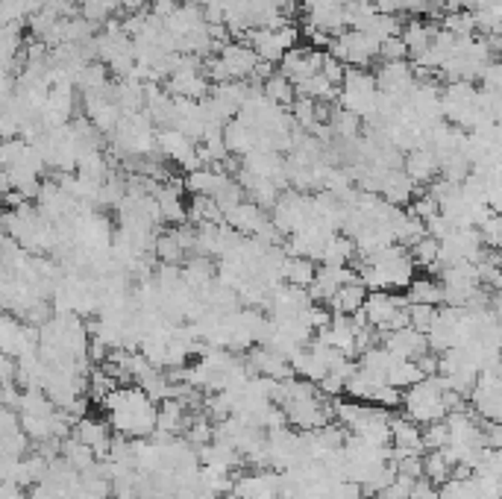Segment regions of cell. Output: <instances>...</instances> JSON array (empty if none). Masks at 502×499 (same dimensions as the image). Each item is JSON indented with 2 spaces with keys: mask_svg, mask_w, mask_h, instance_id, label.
Listing matches in <instances>:
<instances>
[{
  "mask_svg": "<svg viewBox=\"0 0 502 499\" xmlns=\"http://www.w3.org/2000/svg\"><path fill=\"white\" fill-rule=\"evenodd\" d=\"M100 408L109 415L106 424H109L115 435L135 440V438H150L153 429H156V402L139 385L115 388L109 397L100 400Z\"/></svg>",
  "mask_w": 502,
  "mask_h": 499,
  "instance_id": "6da1fadb",
  "label": "cell"
},
{
  "mask_svg": "<svg viewBox=\"0 0 502 499\" xmlns=\"http://www.w3.org/2000/svg\"><path fill=\"white\" fill-rule=\"evenodd\" d=\"M443 391H447V385H443V379L438 376V373L423 376L418 385L405 388L402 402H400V406L405 408V417L418 426H429V424H435V420H443L447 417Z\"/></svg>",
  "mask_w": 502,
  "mask_h": 499,
  "instance_id": "7a4b0ae2",
  "label": "cell"
},
{
  "mask_svg": "<svg viewBox=\"0 0 502 499\" xmlns=\"http://www.w3.org/2000/svg\"><path fill=\"white\" fill-rule=\"evenodd\" d=\"M376 98H379V89H376V80L368 68H347L344 80L338 85V107L353 112L355 118H371Z\"/></svg>",
  "mask_w": 502,
  "mask_h": 499,
  "instance_id": "3957f363",
  "label": "cell"
},
{
  "mask_svg": "<svg viewBox=\"0 0 502 499\" xmlns=\"http://www.w3.org/2000/svg\"><path fill=\"white\" fill-rule=\"evenodd\" d=\"M362 318L376 332H391L400 326H409V300L394 291H368L362 305Z\"/></svg>",
  "mask_w": 502,
  "mask_h": 499,
  "instance_id": "277c9868",
  "label": "cell"
},
{
  "mask_svg": "<svg viewBox=\"0 0 502 499\" xmlns=\"http://www.w3.org/2000/svg\"><path fill=\"white\" fill-rule=\"evenodd\" d=\"M330 56H335L344 68H368L373 59H379V42L362 30H344L332 38Z\"/></svg>",
  "mask_w": 502,
  "mask_h": 499,
  "instance_id": "5b68a950",
  "label": "cell"
},
{
  "mask_svg": "<svg viewBox=\"0 0 502 499\" xmlns=\"http://www.w3.org/2000/svg\"><path fill=\"white\" fill-rule=\"evenodd\" d=\"M297 42H300V30H297L291 21L276 27V30H250L247 33V44L253 47L259 62H267V65H276L285 56V51H291Z\"/></svg>",
  "mask_w": 502,
  "mask_h": 499,
  "instance_id": "8992f818",
  "label": "cell"
},
{
  "mask_svg": "<svg viewBox=\"0 0 502 499\" xmlns=\"http://www.w3.org/2000/svg\"><path fill=\"white\" fill-rule=\"evenodd\" d=\"M38 350V329L15 314H0V352L9 359L30 356Z\"/></svg>",
  "mask_w": 502,
  "mask_h": 499,
  "instance_id": "52a82bcc",
  "label": "cell"
},
{
  "mask_svg": "<svg viewBox=\"0 0 502 499\" xmlns=\"http://www.w3.org/2000/svg\"><path fill=\"white\" fill-rule=\"evenodd\" d=\"M373 80H376L379 94L397 100L400 107L409 100V94L414 91V85H418V76H414L411 62H382L379 68H376Z\"/></svg>",
  "mask_w": 502,
  "mask_h": 499,
  "instance_id": "ba28073f",
  "label": "cell"
},
{
  "mask_svg": "<svg viewBox=\"0 0 502 499\" xmlns=\"http://www.w3.org/2000/svg\"><path fill=\"white\" fill-rule=\"evenodd\" d=\"M218 62H220V68H224L227 80L250 83V76H253L256 65H259V56L253 53V47L244 42H227L218 51Z\"/></svg>",
  "mask_w": 502,
  "mask_h": 499,
  "instance_id": "9c48e42d",
  "label": "cell"
},
{
  "mask_svg": "<svg viewBox=\"0 0 502 499\" xmlns=\"http://www.w3.org/2000/svg\"><path fill=\"white\" fill-rule=\"evenodd\" d=\"M379 341H385L382 347L388 350L394 359L418 361L423 352H429V347H426V335L418 332V329H411V326H400V329L382 332Z\"/></svg>",
  "mask_w": 502,
  "mask_h": 499,
  "instance_id": "30bf717a",
  "label": "cell"
},
{
  "mask_svg": "<svg viewBox=\"0 0 502 499\" xmlns=\"http://www.w3.org/2000/svg\"><path fill=\"white\" fill-rule=\"evenodd\" d=\"M112 435L115 432L109 429V424H103V420H94V417H80L71 429V438H76L80 444H85L92 449L94 455H98V462H103L106 453H109L112 447Z\"/></svg>",
  "mask_w": 502,
  "mask_h": 499,
  "instance_id": "8fae6325",
  "label": "cell"
},
{
  "mask_svg": "<svg viewBox=\"0 0 502 499\" xmlns=\"http://www.w3.org/2000/svg\"><path fill=\"white\" fill-rule=\"evenodd\" d=\"M402 170L414 186H432L438 179V156L429 147H414L402 153Z\"/></svg>",
  "mask_w": 502,
  "mask_h": 499,
  "instance_id": "7c38bea8",
  "label": "cell"
},
{
  "mask_svg": "<svg viewBox=\"0 0 502 499\" xmlns=\"http://www.w3.org/2000/svg\"><path fill=\"white\" fill-rule=\"evenodd\" d=\"M220 136H224V144H227V153L229 156H247V153L259 150V132L250 127L247 121L241 118H233L224 123V130H220Z\"/></svg>",
  "mask_w": 502,
  "mask_h": 499,
  "instance_id": "4fadbf2b",
  "label": "cell"
},
{
  "mask_svg": "<svg viewBox=\"0 0 502 499\" xmlns=\"http://www.w3.org/2000/svg\"><path fill=\"white\" fill-rule=\"evenodd\" d=\"M364 297H368V288H364L359 280L344 282V285L335 291L332 300L326 303V309H330L332 314H347V318H353V314H359V312H362Z\"/></svg>",
  "mask_w": 502,
  "mask_h": 499,
  "instance_id": "5bb4252c",
  "label": "cell"
},
{
  "mask_svg": "<svg viewBox=\"0 0 502 499\" xmlns=\"http://www.w3.org/2000/svg\"><path fill=\"white\" fill-rule=\"evenodd\" d=\"M435 30H438V24L426 21V18H411V21H405L402 30H400V38H402V44H405V51H409V56H418L423 47H429Z\"/></svg>",
  "mask_w": 502,
  "mask_h": 499,
  "instance_id": "9a60e30c",
  "label": "cell"
},
{
  "mask_svg": "<svg viewBox=\"0 0 502 499\" xmlns=\"http://www.w3.org/2000/svg\"><path fill=\"white\" fill-rule=\"evenodd\" d=\"M353 258H355V244L353 238L344 233L330 235V242L321 250V265H330V267H347Z\"/></svg>",
  "mask_w": 502,
  "mask_h": 499,
  "instance_id": "2e32d148",
  "label": "cell"
},
{
  "mask_svg": "<svg viewBox=\"0 0 502 499\" xmlns=\"http://www.w3.org/2000/svg\"><path fill=\"white\" fill-rule=\"evenodd\" d=\"M315 262L312 258H303V256H288L283 258V267H279V276H283V282L288 285H297V288H308L315 280Z\"/></svg>",
  "mask_w": 502,
  "mask_h": 499,
  "instance_id": "e0dca14e",
  "label": "cell"
},
{
  "mask_svg": "<svg viewBox=\"0 0 502 499\" xmlns=\"http://www.w3.org/2000/svg\"><path fill=\"white\" fill-rule=\"evenodd\" d=\"M405 300L409 303H418V305H438L443 303L441 300V285L438 280H432V276H420V280H411L409 288H405Z\"/></svg>",
  "mask_w": 502,
  "mask_h": 499,
  "instance_id": "ac0fdd59",
  "label": "cell"
},
{
  "mask_svg": "<svg viewBox=\"0 0 502 499\" xmlns=\"http://www.w3.org/2000/svg\"><path fill=\"white\" fill-rule=\"evenodd\" d=\"M186 209H188V218L195 220V226L224 224V212H220V206L211 197H191V203Z\"/></svg>",
  "mask_w": 502,
  "mask_h": 499,
  "instance_id": "d6986e66",
  "label": "cell"
},
{
  "mask_svg": "<svg viewBox=\"0 0 502 499\" xmlns=\"http://www.w3.org/2000/svg\"><path fill=\"white\" fill-rule=\"evenodd\" d=\"M420 379H423V370L418 368V364L409 361V359H394L388 376H385V385H394L397 391H405V388L418 385Z\"/></svg>",
  "mask_w": 502,
  "mask_h": 499,
  "instance_id": "ffe728a7",
  "label": "cell"
},
{
  "mask_svg": "<svg viewBox=\"0 0 502 499\" xmlns=\"http://www.w3.org/2000/svg\"><path fill=\"white\" fill-rule=\"evenodd\" d=\"M259 89H262V94H265L267 100L279 103V107H288V103L297 98V94H294V83L288 80L285 74H279V71H270V76H267L262 85H259Z\"/></svg>",
  "mask_w": 502,
  "mask_h": 499,
  "instance_id": "44dd1931",
  "label": "cell"
},
{
  "mask_svg": "<svg viewBox=\"0 0 502 499\" xmlns=\"http://www.w3.org/2000/svg\"><path fill=\"white\" fill-rule=\"evenodd\" d=\"M409 256H411L414 267L432 273V267H435V262H438V242L432 235H423L420 242H414L409 247Z\"/></svg>",
  "mask_w": 502,
  "mask_h": 499,
  "instance_id": "7402d4cb",
  "label": "cell"
},
{
  "mask_svg": "<svg viewBox=\"0 0 502 499\" xmlns=\"http://www.w3.org/2000/svg\"><path fill=\"white\" fill-rule=\"evenodd\" d=\"M420 462H423V476H426L432 485H443L452 476V464L441 453L420 455Z\"/></svg>",
  "mask_w": 502,
  "mask_h": 499,
  "instance_id": "603a6c76",
  "label": "cell"
},
{
  "mask_svg": "<svg viewBox=\"0 0 502 499\" xmlns=\"http://www.w3.org/2000/svg\"><path fill=\"white\" fill-rule=\"evenodd\" d=\"M435 314H438L435 305H418V303H409V326H411V329L423 332V335H426V332H429V326L435 323Z\"/></svg>",
  "mask_w": 502,
  "mask_h": 499,
  "instance_id": "cb8c5ba5",
  "label": "cell"
},
{
  "mask_svg": "<svg viewBox=\"0 0 502 499\" xmlns=\"http://www.w3.org/2000/svg\"><path fill=\"white\" fill-rule=\"evenodd\" d=\"M379 59L382 62H405V59H409V51H405L400 36L382 38V42H379Z\"/></svg>",
  "mask_w": 502,
  "mask_h": 499,
  "instance_id": "d4e9b609",
  "label": "cell"
},
{
  "mask_svg": "<svg viewBox=\"0 0 502 499\" xmlns=\"http://www.w3.org/2000/svg\"><path fill=\"white\" fill-rule=\"evenodd\" d=\"M400 402H402V391H397L394 385H379L373 391V397H371V406L385 408V411L400 408Z\"/></svg>",
  "mask_w": 502,
  "mask_h": 499,
  "instance_id": "484cf974",
  "label": "cell"
},
{
  "mask_svg": "<svg viewBox=\"0 0 502 499\" xmlns=\"http://www.w3.org/2000/svg\"><path fill=\"white\" fill-rule=\"evenodd\" d=\"M344 65L341 62H338L335 59V56H330V53H326L323 56V62H321V74L326 76V83H332L335 85V89H338V85H341V80H344Z\"/></svg>",
  "mask_w": 502,
  "mask_h": 499,
  "instance_id": "4316f807",
  "label": "cell"
},
{
  "mask_svg": "<svg viewBox=\"0 0 502 499\" xmlns=\"http://www.w3.org/2000/svg\"><path fill=\"white\" fill-rule=\"evenodd\" d=\"M409 499H438V485H432L426 476L414 479L411 491H409Z\"/></svg>",
  "mask_w": 502,
  "mask_h": 499,
  "instance_id": "83f0119b",
  "label": "cell"
},
{
  "mask_svg": "<svg viewBox=\"0 0 502 499\" xmlns=\"http://www.w3.org/2000/svg\"><path fill=\"white\" fill-rule=\"evenodd\" d=\"M150 9V0H121L118 12H124V18H132V15H144Z\"/></svg>",
  "mask_w": 502,
  "mask_h": 499,
  "instance_id": "f1b7e54d",
  "label": "cell"
},
{
  "mask_svg": "<svg viewBox=\"0 0 502 499\" xmlns=\"http://www.w3.org/2000/svg\"><path fill=\"white\" fill-rule=\"evenodd\" d=\"M12 91H15V74L9 68H0V100L12 98Z\"/></svg>",
  "mask_w": 502,
  "mask_h": 499,
  "instance_id": "f546056e",
  "label": "cell"
},
{
  "mask_svg": "<svg viewBox=\"0 0 502 499\" xmlns=\"http://www.w3.org/2000/svg\"><path fill=\"white\" fill-rule=\"evenodd\" d=\"M12 191V182H9V170L0 165V197H6Z\"/></svg>",
  "mask_w": 502,
  "mask_h": 499,
  "instance_id": "4dcf8cb0",
  "label": "cell"
},
{
  "mask_svg": "<svg viewBox=\"0 0 502 499\" xmlns=\"http://www.w3.org/2000/svg\"><path fill=\"white\" fill-rule=\"evenodd\" d=\"M0 314H4V309H0Z\"/></svg>",
  "mask_w": 502,
  "mask_h": 499,
  "instance_id": "1f68e13d",
  "label": "cell"
}]
</instances>
